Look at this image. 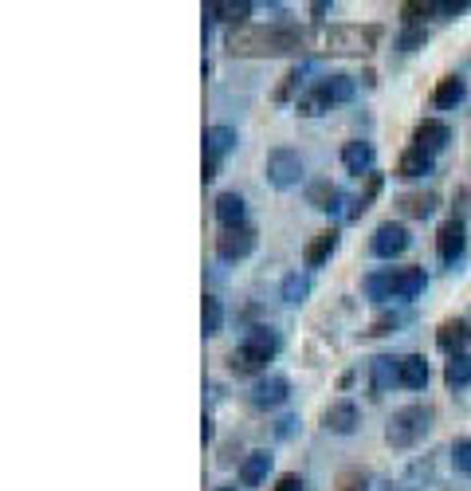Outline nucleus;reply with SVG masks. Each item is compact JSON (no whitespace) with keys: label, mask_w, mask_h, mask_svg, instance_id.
Segmentation results:
<instances>
[{"label":"nucleus","mask_w":471,"mask_h":491,"mask_svg":"<svg viewBox=\"0 0 471 491\" xmlns=\"http://www.w3.org/2000/svg\"><path fill=\"white\" fill-rule=\"evenodd\" d=\"M334 248H338V229H322L314 236L311 244L303 248V260H306V268H322V263L334 256Z\"/></svg>","instance_id":"15"},{"label":"nucleus","mask_w":471,"mask_h":491,"mask_svg":"<svg viewBox=\"0 0 471 491\" xmlns=\"http://www.w3.org/2000/svg\"><path fill=\"white\" fill-rule=\"evenodd\" d=\"M287 378H267L259 381V386L252 389V405H259V409H271V405H279L283 398H287Z\"/></svg>","instance_id":"23"},{"label":"nucleus","mask_w":471,"mask_h":491,"mask_svg":"<svg viewBox=\"0 0 471 491\" xmlns=\"http://www.w3.org/2000/svg\"><path fill=\"white\" fill-rule=\"evenodd\" d=\"M432 12H436V5H428V0H405L400 5V20H405V28H424V20Z\"/></svg>","instance_id":"28"},{"label":"nucleus","mask_w":471,"mask_h":491,"mask_svg":"<svg viewBox=\"0 0 471 491\" xmlns=\"http://www.w3.org/2000/svg\"><path fill=\"white\" fill-rule=\"evenodd\" d=\"M393 283H397V299H417L424 291V268H393Z\"/></svg>","instance_id":"24"},{"label":"nucleus","mask_w":471,"mask_h":491,"mask_svg":"<svg viewBox=\"0 0 471 491\" xmlns=\"http://www.w3.org/2000/svg\"><path fill=\"white\" fill-rule=\"evenodd\" d=\"M341 165H346V173H353V177H370L373 173V146L370 142H346V146H341Z\"/></svg>","instance_id":"13"},{"label":"nucleus","mask_w":471,"mask_h":491,"mask_svg":"<svg viewBox=\"0 0 471 491\" xmlns=\"http://www.w3.org/2000/svg\"><path fill=\"white\" fill-rule=\"evenodd\" d=\"M358 425H361V413L353 401H334L322 413V428H330V433H338V437H350Z\"/></svg>","instance_id":"11"},{"label":"nucleus","mask_w":471,"mask_h":491,"mask_svg":"<svg viewBox=\"0 0 471 491\" xmlns=\"http://www.w3.org/2000/svg\"><path fill=\"white\" fill-rule=\"evenodd\" d=\"M467 342H471L467 319H444V322H440V330H436V346H440L447 358L467 354Z\"/></svg>","instance_id":"9"},{"label":"nucleus","mask_w":471,"mask_h":491,"mask_svg":"<svg viewBox=\"0 0 471 491\" xmlns=\"http://www.w3.org/2000/svg\"><path fill=\"white\" fill-rule=\"evenodd\" d=\"M393 381L400 386V358H389V354L373 358V398H381Z\"/></svg>","instance_id":"20"},{"label":"nucleus","mask_w":471,"mask_h":491,"mask_svg":"<svg viewBox=\"0 0 471 491\" xmlns=\"http://www.w3.org/2000/svg\"><path fill=\"white\" fill-rule=\"evenodd\" d=\"M365 295L385 303V299H397V283H393V271H370L365 275Z\"/></svg>","instance_id":"26"},{"label":"nucleus","mask_w":471,"mask_h":491,"mask_svg":"<svg viewBox=\"0 0 471 491\" xmlns=\"http://www.w3.org/2000/svg\"><path fill=\"white\" fill-rule=\"evenodd\" d=\"M424 173H432V153L428 150H420V146H409L405 153L397 158V177H424Z\"/></svg>","instance_id":"17"},{"label":"nucleus","mask_w":471,"mask_h":491,"mask_svg":"<svg viewBox=\"0 0 471 491\" xmlns=\"http://www.w3.org/2000/svg\"><path fill=\"white\" fill-rule=\"evenodd\" d=\"M322 87H326V94H330L334 103H350V99H353V79H350V75H326Z\"/></svg>","instance_id":"32"},{"label":"nucleus","mask_w":471,"mask_h":491,"mask_svg":"<svg viewBox=\"0 0 471 491\" xmlns=\"http://www.w3.org/2000/svg\"><path fill=\"white\" fill-rule=\"evenodd\" d=\"M200 322H205V334H220L224 327V307L216 295H205V307H200Z\"/></svg>","instance_id":"30"},{"label":"nucleus","mask_w":471,"mask_h":491,"mask_svg":"<svg viewBox=\"0 0 471 491\" xmlns=\"http://www.w3.org/2000/svg\"><path fill=\"white\" fill-rule=\"evenodd\" d=\"M271 358H275V334L255 327L252 334H247V342L236 346V350L228 354V369L232 374H264Z\"/></svg>","instance_id":"3"},{"label":"nucleus","mask_w":471,"mask_h":491,"mask_svg":"<svg viewBox=\"0 0 471 491\" xmlns=\"http://www.w3.org/2000/svg\"><path fill=\"white\" fill-rule=\"evenodd\" d=\"M299 79H303V71H299V67H291L287 75H283V83L275 87V103H287V99H291V91L299 87Z\"/></svg>","instance_id":"38"},{"label":"nucleus","mask_w":471,"mask_h":491,"mask_svg":"<svg viewBox=\"0 0 471 491\" xmlns=\"http://www.w3.org/2000/svg\"><path fill=\"white\" fill-rule=\"evenodd\" d=\"M377 193H381V173H370V177H365V193H361L358 201H353V209H350V221H358L361 212L377 201Z\"/></svg>","instance_id":"31"},{"label":"nucleus","mask_w":471,"mask_h":491,"mask_svg":"<svg viewBox=\"0 0 471 491\" xmlns=\"http://www.w3.org/2000/svg\"><path fill=\"white\" fill-rule=\"evenodd\" d=\"M464 94H467L464 79H459V75H444L440 83H436V91H432V103L440 106V111H452V106L464 103Z\"/></svg>","instance_id":"18"},{"label":"nucleus","mask_w":471,"mask_h":491,"mask_svg":"<svg viewBox=\"0 0 471 491\" xmlns=\"http://www.w3.org/2000/svg\"><path fill=\"white\" fill-rule=\"evenodd\" d=\"M303 47V32L294 24H267V28H236L228 32V52L247 59L291 55Z\"/></svg>","instance_id":"1"},{"label":"nucleus","mask_w":471,"mask_h":491,"mask_svg":"<svg viewBox=\"0 0 471 491\" xmlns=\"http://www.w3.org/2000/svg\"><path fill=\"white\" fill-rule=\"evenodd\" d=\"M255 229L252 224H240V229H224L220 236H216V256L220 260H244L247 251L255 248Z\"/></svg>","instance_id":"7"},{"label":"nucleus","mask_w":471,"mask_h":491,"mask_svg":"<svg viewBox=\"0 0 471 491\" xmlns=\"http://www.w3.org/2000/svg\"><path fill=\"white\" fill-rule=\"evenodd\" d=\"M365 484H370V472H361V468L338 472V491H365Z\"/></svg>","instance_id":"34"},{"label":"nucleus","mask_w":471,"mask_h":491,"mask_svg":"<svg viewBox=\"0 0 471 491\" xmlns=\"http://www.w3.org/2000/svg\"><path fill=\"white\" fill-rule=\"evenodd\" d=\"M264 170H267V182L275 185V189H291V185L303 182V158H299L294 150H287V146L271 150Z\"/></svg>","instance_id":"5"},{"label":"nucleus","mask_w":471,"mask_h":491,"mask_svg":"<svg viewBox=\"0 0 471 491\" xmlns=\"http://www.w3.org/2000/svg\"><path fill=\"white\" fill-rule=\"evenodd\" d=\"M447 142H452V130H447V123H440V118H424V123L412 130V146H420V150H444Z\"/></svg>","instance_id":"12"},{"label":"nucleus","mask_w":471,"mask_h":491,"mask_svg":"<svg viewBox=\"0 0 471 491\" xmlns=\"http://www.w3.org/2000/svg\"><path fill=\"white\" fill-rule=\"evenodd\" d=\"M377 40H381L377 24H334L326 32V47L334 55H370Z\"/></svg>","instance_id":"4"},{"label":"nucleus","mask_w":471,"mask_h":491,"mask_svg":"<svg viewBox=\"0 0 471 491\" xmlns=\"http://www.w3.org/2000/svg\"><path fill=\"white\" fill-rule=\"evenodd\" d=\"M400 209H405V217L424 221L436 209V197L432 193H409V197H400Z\"/></svg>","instance_id":"29"},{"label":"nucleus","mask_w":471,"mask_h":491,"mask_svg":"<svg viewBox=\"0 0 471 491\" xmlns=\"http://www.w3.org/2000/svg\"><path fill=\"white\" fill-rule=\"evenodd\" d=\"M464 244H467L464 221H459V217L444 221L440 232H436V251H440V260H444V263H456L459 256H464Z\"/></svg>","instance_id":"8"},{"label":"nucleus","mask_w":471,"mask_h":491,"mask_svg":"<svg viewBox=\"0 0 471 491\" xmlns=\"http://www.w3.org/2000/svg\"><path fill=\"white\" fill-rule=\"evenodd\" d=\"M412 244V236L405 224H393V221H385V224H377V232H373V256H381V260H393L400 256V251H409Z\"/></svg>","instance_id":"6"},{"label":"nucleus","mask_w":471,"mask_h":491,"mask_svg":"<svg viewBox=\"0 0 471 491\" xmlns=\"http://www.w3.org/2000/svg\"><path fill=\"white\" fill-rule=\"evenodd\" d=\"M338 201H341L338 185H330L326 177H322V182H311V189H306V205L318 209V212H334Z\"/></svg>","instance_id":"22"},{"label":"nucleus","mask_w":471,"mask_h":491,"mask_svg":"<svg viewBox=\"0 0 471 491\" xmlns=\"http://www.w3.org/2000/svg\"><path fill=\"white\" fill-rule=\"evenodd\" d=\"M271 460H275V457H271L267 448L247 452L244 464H240V484H244V487H259V484L267 480V472H271Z\"/></svg>","instance_id":"14"},{"label":"nucleus","mask_w":471,"mask_h":491,"mask_svg":"<svg viewBox=\"0 0 471 491\" xmlns=\"http://www.w3.org/2000/svg\"><path fill=\"white\" fill-rule=\"evenodd\" d=\"M236 146V130L232 126H208L205 130V162L220 165V158Z\"/></svg>","instance_id":"16"},{"label":"nucleus","mask_w":471,"mask_h":491,"mask_svg":"<svg viewBox=\"0 0 471 491\" xmlns=\"http://www.w3.org/2000/svg\"><path fill=\"white\" fill-rule=\"evenodd\" d=\"M216 221L224 229H240L244 224V197L240 193H220L216 197Z\"/></svg>","instance_id":"25"},{"label":"nucleus","mask_w":471,"mask_h":491,"mask_svg":"<svg viewBox=\"0 0 471 491\" xmlns=\"http://www.w3.org/2000/svg\"><path fill=\"white\" fill-rule=\"evenodd\" d=\"M271 491H303V480L294 472H287V476H279V484L271 487Z\"/></svg>","instance_id":"39"},{"label":"nucleus","mask_w":471,"mask_h":491,"mask_svg":"<svg viewBox=\"0 0 471 491\" xmlns=\"http://www.w3.org/2000/svg\"><path fill=\"white\" fill-rule=\"evenodd\" d=\"M212 491H236V484H224V487H212Z\"/></svg>","instance_id":"40"},{"label":"nucleus","mask_w":471,"mask_h":491,"mask_svg":"<svg viewBox=\"0 0 471 491\" xmlns=\"http://www.w3.org/2000/svg\"><path fill=\"white\" fill-rule=\"evenodd\" d=\"M444 381H447L452 389L471 386V354H456V358H447V366H444Z\"/></svg>","instance_id":"27"},{"label":"nucleus","mask_w":471,"mask_h":491,"mask_svg":"<svg viewBox=\"0 0 471 491\" xmlns=\"http://www.w3.org/2000/svg\"><path fill=\"white\" fill-rule=\"evenodd\" d=\"M397 327H400V315H397V310H385L381 319H373V322H370V330H365V334H373V339H381V334H393Z\"/></svg>","instance_id":"36"},{"label":"nucleus","mask_w":471,"mask_h":491,"mask_svg":"<svg viewBox=\"0 0 471 491\" xmlns=\"http://www.w3.org/2000/svg\"><path fill=\"white\" fill-rule=\"evenodd\" d=\"M330 106H334V99H330V94H326L322 83H314L311 91H303L299 99H294V111H299L303 118H318V114H326Z\"/></svg>","instance_id":"19"},{"label":"nucleus","mask_w":471,"mask_h":491,"mask_svg":"<svg viewBox=\"0 0 471 491\" xmlns=\"http://www.w3.org/2000/svg\"><path fill=\"white\" fill-rule=\"evenodd\" d=\"M400 386L405 389H424L428 386V362H424V354H405L400 358Z\"/></svg>","instance_id":"21"},{"label":"nucleus","mask_w":471,"mask_h":491,"mask_svg":"<svg viewBox=\"0 0 471 491\" xmlns=\"http://www.w3.org/2000/svg\"><path fill=\"white\" fill-rule=\"evenodd\" d=\"M311 295V280H306V275H287V280H283V299H287V303H303V299Z\"/></svg>","instance_id":"33"},{"label":"nucleus","mask_w":471,"mask_h":491,"mask_svg":"<svg viewBox=\"0 0 471 491\" xmlns=\"http://www.w3.org/2000/svg\"><path fill=\"white\" fill-rule=\"evenodd\" d=\"M424 40H428V28H405L400 32V52H417V47H424Z\"/></svg>","instance_id":"37"},{"label":"nucleus","mask_w":471,"mask_h":491,"mask_svg":"<svg viewBox=\"0 0 471 491\" xmlns=\"http://www.w3.org/2000/svg\"><path fill=\"white\" fill-rule=\"evenodd\" d=\"M205 28H208V24L212 20H220V24H228V28L236 32V28H247V16H252V5H247V0H236V5H232V0H224V5H220V0H208V5H205Z\"/></svg>","instance_id":"10"},{"label":"nucleus","mask_w":471,"mask_h":491,"mask_svg":"<svg viewBox=\"0 0 471 491\" xmlns=\"http://www.w3.org/2000/svg\"><path fill=\"white\" fill-rule=\"evenodd\" d=\"M452 464H456V472L471 476V437H464V440H456V445H452Z\"/></svg>","instance_id":"35"},{"label":"nucleus","mask_w":471,"mask_h":491,"mask_svg":"<svg viewBox=\"0 0 471 491\" xmlns=\"http://www.w3.org/2000/svg\"><path fill=\"white\" fill-rule=\"evenodd\" d=\"M428 428H432V413L424 405H405L385 425V440H389V448H412L428 437Z\"/></svg>","instance_id":"2"}]
</instances>
